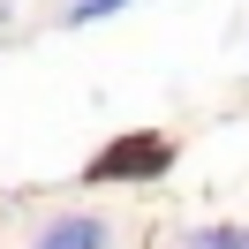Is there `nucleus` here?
I'll return each instance as SVG.
<instances>
[{"mask_svg":"<svg viewBox=\"0 0 249 249\" xmlns=\"http://www.w3.org/2000/svg\"><path fill=\"white\" fill-rule=\"evenodd\" d=\"M174 159H181V143H174L166 128H128V136L98 143V151L83 159V181L91 189H143V181H159V174H174Z\"/></svg>","mask_w":249,"mask_h":249,"instance_id":"1","label":"nucleus"},{"mask_svg":"<svg viewBox=\"0 0 249 249\" xmlns=\"http://www.w3.org/2000/svg\"><path fill=\"white\" fill-rule=\"evenodd\" d=\"M31 249H113V227L98 212H61L31 234Z\"/></svg>","mask_w":249,"mask_h":249,"instance_id":"2","label":"nucleus"},{"mask_svg":"<svg viewBox=\"0 0 249 249\" xmlns=\"http://www.w3.org/2000/svg\"><path fill=\"white\" fill-rule=\"evenodd\" d=\"M181 249H249V227H189Z\"/></svg>","mask_w":249,"mask_h":249,"instance_id":"3","label":"nucleus"},{"mask_svg":"<svg viewBox=\"0 0 249 249\" xmlns=\"http://www.w3.org/2000/svg\"><path fill=\"white\" fill-rule=\"evenodd\" d=\"M113 8H128V0H68L61 23H98V16H113Z\"/></svg>","mask_w":249,"mask_h":249,"instance_id":"4","label":"nucleus"}]
</instances>
